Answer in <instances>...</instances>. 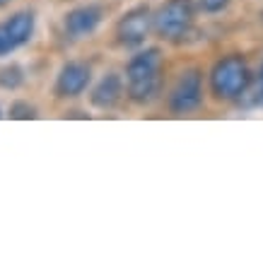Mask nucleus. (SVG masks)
I'll return each instance as SVG.
<instances>
[{"instance_id":"nucleus-1","label":"nucleus","mask_w":263,"mask_h":263,"mask_svg":"<svg viewBox=\"0 0 263 263\" xmlns=\"http://www.w3.org/2000/svg\"><path fill=\"white\" fill-rule=\"evenodd\" d=\"M160 70H162V56L157 48H147L136 58H130L126 70L128 80V95L138 104H147L155 99L160 89Z\"/></svg>"},{"instance_id":"nucleus-10","label":"nucleus","mask_w":263,"mask_h":263,"mask_svg":"<svg viewBox=\"0 0 263 263\" xmlns=\"http://www.w3.org/2000/svg\"><path fill=\"white\" fill-rule=\"evenodd\" d=\"M24 82V70L20 65H8L0 70V87L3 89H17Z\"/></svg>"},{"instance_id":"nucleus-2","label":"nucleus","mask_w":263,"mask_h":263,"mask_svg":"<svg viewBox=\"0 0 263 263\" xmlns=\"http://www.w3.org/2000/svg\"><path fill=\"white\" fill-rule=\"evenodd\" d=\"M249 85H251V72L239 56L224 58L213 70V92L222 99L241 97Z\"/></svg>"},{"instance_id":"nucleus-13","label":"nucleus","mask_w":263,"mask_h":263,"mask_svg":"<svg viewBox=\"0 0 263 263\" xmlns=\"http://www.w3.org/2000/svg\"><path fill=\"white\" fill-rule=\"evenodd\" d=\"M10 0H0V8H3V5H8Z\"/></svg>"},{"instance_id":"nucleus-8","label":"nucleus","mask_w":263,"mask_h":263,"mask_svg":"<svg viewBox=\"0 0 263 263\" xmlns=\"http://www.w3.org/2000/svg\"><path fill=\"white\" fill-rule=\"evenodd\" d=\"M102 8L99 5H82V8H75L65 15V32L70 34L72 39H82L92 34L102 24Z\"/></svg>"},{"instance_id":"nucleus-5","label":"nucleus","mask_w":263,"mask_h":263,"mask_svg":"<svg viewBox=\"0 0 263 263\" xmlns=\"http://www.w3.org/2000/svg\"><path fill=\"white\" fill-rule=\"evenodd\" d=\"M150 24H152L150 10L145 8V5L133 8L130 12H126V15L121 17L119 27H116V36L128 48L143 46L145 39H147V32H150Z\"/></svg>"},{"instance_id":"nucleus-11","label":"nucleus","mask_w":263,"mask_h":263,"mask_svg":"<svg viewBox=\"0 0 263 263\" xmlns=\"http://www.w3.org/2000/svg\"><path fill=\"white\" fill-rule=\"evenodd\" d=\"M34 116H36V111L27 102H15L10 106V119H34Z\"/></svg>"},{"instance_id":"nucleus-6","label":"nucleus","mask_w":263,"mask_h":263,"mask_svg":"<svg viewBox=\"0 0 263 263\" xmlns=\"http://www.w3.org/2000/svg\"><path fill=\"white\" fill-rule=\"evenodd\" d=\"M200 72L198 70H189L183 72L179 82H176L174 92H172V111L174 114H189L193 111L200 104Z\"/></svg>"},{"instance_id":"nucleus-12","label":"nucleus","mask_w":263,"mask_h":263,"mask_svg":"<svg viewBox=\"0 0 263 263\" xmlns=\"http://www.w3.org/2000/svg\"><path fill=\"white\" fill-rule=\"evenodd\" d=\"M230 0H198V5L203 12H220L222 8H227Z\"/></svg>"},{"instance_id":"nucleus-9","label":"nucleus","mask_w":263,"mask_h":263,"mask_svg":"<svg viewBox=\"0 0 263 263\" xmlns=\"http://www.w3.org/2000/svg\"><path fill=\"white\" fill-rule=\"evenodd\" d=\"M121 95H123V82L116 72H109L106 78H102V82L92 92V104L97 109H114L119 104Z\"/></svg>"},{"instance_id":"nucleus-7","label":"nucleus","mask_w":263,"mask_h":263,"mask_svg":"<svg viewBox=\"0 0 263 263\" xmlns=\"http://www.w3.org/2000/svg\"><path fill=\"white\" fill-rule=\"evenodd\" d=\"M92 80V72H89V65L85 63H68L61 68L56 80V95L58 97H78L85 92V87Z\"/></svg>"},{"instance_id":"nucleus-4","label":"nucleus","mask_w":263,"mask_h":263,"mask_svg":"<svg viewBox=\"0 0 263 263\" xmlns=\"http://www.w3.org/2000/svg\"><path fill=\"white\" fill-rule=\"evenodd\" d=\"M34 32V15L32 12H15L5 22H0V56H8L15 48L24 46Z\"/></svg>"},{"instance_id":"nucleus-3","label":"nucleus","mask_w":263,"mask_h":263,"mask_svg":"<svg viewBox=\"0 0 263 263\" xmlns=\"http://www.w3.org/2000/svg\"><path fill=\"white\" fill-rule=\"evenodd\" d=\"M191 20H193L191 0H169L155 17V29H157L162 39H176V36L186 34V29L191 27Z\"/></svg>"}]
</instances>
